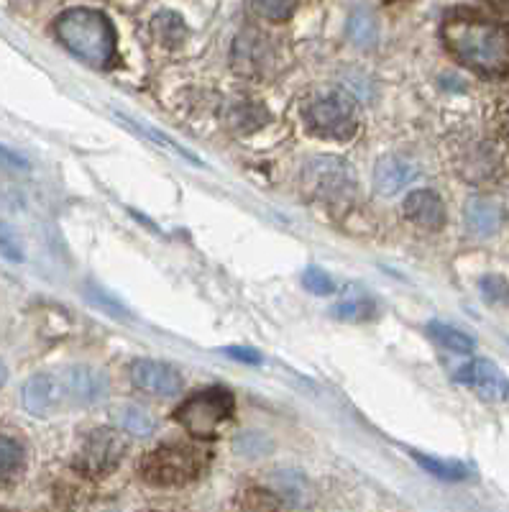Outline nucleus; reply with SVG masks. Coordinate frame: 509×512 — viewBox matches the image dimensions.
Here are the masks:
<instances>
[{"label":"nucleus","mask_w":509,"mask_h":512,"mask_svg":"<svg viewBox=\"0 0 509 512\" xmlns=\"http://www.w3.org/2000/svg\"><path fill=\"white\" fill-rule=\"evenodd\" d=\"M228 356H233V359L238 361H246V364H259L261 356L256 354L254 349H241V346H233V349H226Z\"/></svg>","instance_id":"obj_26"},{"label":"nucleus","mask_w":509,"mask_h":512,"mask_svg":"<svg viewBox=\"0 0 509 512\" xmlns=\"http://www.w3.org/2000/svg\"><path fill=\"white\" fill-rule=\"evenodd\" d=\"M405 213L412 223L428 228V231H435L446 223V205L430 190L412 192L405 200Z\"/></svg>","instance_id":"obj_13"},{"label":"nucleus","mask_w":509,"mask_h":512,"mask_svg":"<svg viewBox=\"0 0 509 512\" xmlns=\"http://www.w3.org/2000/svg\"><path fill=\"white\" fill-rule=\"evenodd\" d=\"M466 223H469L471 231L479 233V236H492L499 228L497 205L481 198L469 200V203H466Z\"/></svg>","instance_id":"obj_15"},{"label":"nucleus","mask_w":509,"mask_h":512,"mask_svg":"<svg viewBox=\"0 0 509 512\" xmlns=\"http://www.w3.org/2000/svg\"><path fill=\"white\" fill-rule=\"evenodd\" d=\"M428 333L435 338V344L446 346V349L451 351H458V354H469L471 349H474V338L469 336V333L458 331V328L448 326V323H438V320H433L428 326Z\"/></svg>","instance_id":"obj_17"},{"label":"nucleus","mask_w":509,"mask_h":512,"mask_svg":"<svg viewBox=\"0 0 509 512\" xmlns=\"http://www.w3.org/2000/svg\"><path fill=\"white\" fill-rule=\"evenodd\" d=\"M333 315L343 320H359L369 315V305L364 303H341L338 308H333Z\"/></svg>","instance_id":"obj_25"},{"label":"nucleus","mask_w":509,"mask_h":512,"mask_svg":"<svg viewBox=\"0 0 509 512\" xmlns=\"http://www.w3.org/2000/svg\"><path fill=\"white\" fill-rule=\"evenodd\" d=\"M417 164L405 157H384L374 169V185L382 195H397L412 185L417 177Z\"/></svg>","instance_id":"obj_12"},{"label":"nucleus","mask_w":509,"mask_h":512,"mask_svg":"<svg viewBox=\"0 0 509 512\" xmlns=\"http://www.w3.org/2000/svg\"><path fill=\"white\" fill-rule=\"evenodd\" d=\"M251 8L269 21H284L295 11V0H251Z\"/></svg>","instance_id":"obj_21"},{"label":"nucleus","mask_w":509,"mask_h":512,"mask_svg":"<svg viewBox=\"0 0 509 512\" xmlns=\"http://www.w3.org/2000/svg\"><path fill=\"white\" fill-rule=\"evenodd\" d=\"M481 295L489 300V303H509V285L504 277H484L481 280Z\"/></svg>","instance_id":"obj_23"},{"label":"nucleus","mask_w":509,"mask_h":512,"mask_svg":"<svg viewBox=\"0 0 509 512\" xmlns=\"http://www.w3.org/2000/svg\"><path fill=\"white\" fill-rule=\"evenodd\" d=\"M64 397H67V387L64 379L57 374H34L29 382L24 384V405L31 415H52L62 408Z\"/></svg>","instance_id":"obj_8"},{"label":"nucleus","mask_w":509,"mask_h":512,"mask_svg":"<svg viewBox=\"0 0 509 512\" xmlns=\"http://www.w3.org/2000/svg\"><path fill=\"white\" fill-rule=\"evenodd\" d=\"M412 459L423 466L425 472L435 474L438 479H446V482H461V479L469 477V466L461 464V461L433 459V456H425V454H412Z\"/></svg>","instance_id":"obj_18"},{"label":"nucleus","mask_w":509,"mask_h":512,"mask_svg":"<svg viewBox=\"0 0 509 512\" xmlns=\"http://www.w3.org/2000/svg\"><path fill=\"white\" fill-rule=\"evenodd\" d=\"M302 282H305V287L313 295H330V292L336 290V282H333V277H330L328 272H323L320 267H310L305 272V277H302Z\"/></svg>","instance_id":"obj_22"},{"label":"nucleus","mask_w":509,"mask_h":512,"mask_svg":"<svg viewBox=\"0 0 509 512\" xmlns=\"http://www.w3.org/2000/svg\"><path fill=\"white\" fill-rule=\"evenodd\" d=\"M64 387H67V395L72 400L82 402V405H95V402L103 400L108 395V379L103 377V372L93 367H72L64 372Z\"/></svg>","instance_id":"obj_11"},{"label":"nucleus","mask_w":509,"mask_h":512,"mask_svg":"<svg viewBox=\"0 0 509 512\" xmlns=\"http://www.w3.org/2000/svg\"><path fill=\"white\" fill-rule=\"evenodd\" d=\"M443 41L453 57L479 75H509V26L456 13L443 24Z\"/></svg>","instance_id":"obj_1"},{"label":"nucleus","mask_w":509,"mask_h":512,"mask_svg":"<svg viewBox=\"0 0 509 512\" xmlns=\"http://www.w3.org/2000/svg\"><path fill=\"white\" fill-rule=\"evenodd\" d=\"M507 128H509V111H507Z\"/></svg>","instance_id":"obj_29"},{"label":"nucleus","mask_w":509,"mask_h":512,"mask_svg":"<svg viewBox=\"0 0 509 512\" xmlns=\"http://www.w3.org/2000/svg\"><path fill=\"white\" fill-rule=\"evenodd\" d=\"M208 454L185 443H164L141 459V477L157 487H180L203 474Z\"/></svg>","instance_id":"obj_3"},{"label":"nucleus","mask_w":509,"mask_h":512,"mask_svg":"<svg viewBox=\"0 0 509 512\" xmlns=\"http://www.w3.org/2000/svg\"><path fill=\"white\" fill-rule=\"evenodd\" d=\"M486 3H489V6H494V8H499V11L509 13V0H486Z\"/></svg>","instance_id":"obj_27"},{"label":"nucleus","mask_w":509,"mask_h":512,"mask_svg":"<svg viewBox=\"0 0 509 512\" xmlns=\"http://www.w3.org/2000/svg\"><path fill=\"white\" fill-rule=\"evenodd\" d=\"M123 451H126L123 438L116 431H110V428H100V431H93L87 436L77 464L90 474H105L110 469H116Z\"/></svg>","instance_id":"obj_7"},{"label":"nucleus","mask_w":509,"mask_h":512,"mask_svg":"<svg viewBox=\"0 0 509 512\" xmlns=\"http://www.w3.org/2000/svg\"><path fill=\"white\" fill-rule=\"evenodd\" d=\"M233 413V395L223 387H213V390L197 392L195 397L182 405L174 418L185 425L187 431L197 438H208L218 431L220 425L226 423Z\"/></svg>","instance_id":"obj_5"},{"label":"nucleus","mask_w":509,"mask_h":512,"mask_svg":"<svg viewBox=\"0 0 509 512\" xmlns=\"http://www.w3.org/2000/svg\"><path fill=\"white\" fill-rule=\"evenodd\" d=\"M0 254L11 259V262H21L24 259V249L18 244V236L6 223H0Z\"/></svg>","instance_id":"obj_24"},{"label":"nucleus","mask_w":509,"mask_h":512,"mask_svg":"<svg viewBox=\"0 0 509 512\" xmlns=\"http://www.w3.org/2000/svg\"><path fill=\"white\" fill-rule=\"evenodd\" d=\"M131 379L139 390L149 392V395L157 397H174L182 390V377L180 372L162 361L141 359L134 361L131 367Z\"/></svg>","instance_id":"obj_10"},{"label":"nucleus","mask_w":509,"mask_h":512,"mask_svg":"<svg viewBox=\"0 0 509 512\" xmlns=\"http://www.w3.org/2000/svg\"><path fill=\"white\" fill-rule=\"evenodd\" d=\"M348 36L356 47L369 49L376 44V21L369 8L359 6L348 18Z\"/></svg>","instance_id":"obj_16"},{"label":"nucleus","mask_w":509,"mask_h":512,"mask_svg":"<svg viewBox=\"0 0 509 512\" xmlns=\"http://www.w3.org/2000/svg\"><path fill=\"white\" fill-rule=\"evenodd\" d=\"M57 36L64 47L90 67H108L116 57V34L108 18L90 8H72L57 18Z\"/></svg>","instance_id":"obj_2"},{"label":"nucleus","mask_w":509,"mask_h":512,"mask_svg":"<svg viewBox=\"0 0 509 512\" xmlns=\"http://www.w3.org/2000/svg\"><path fill=\"white\" fill-rule=\"evenodd\" d=\"M272 489L290 505H305L310 500V484H307L305 474L295 472V469H282L274 474Z\"/></svg>","instance_id":"obj_14"},{"label":"nucleus","mask_w":509,"mask_h":512,"mask_svg":"<svg viewBox=\"0 0 509 512\" xmlns=\"http://www.w3.org/2000/svg\"><path fill=\"white\" fill-rule=\"evenodd\" d=\"M302 182H305V190L310 195L325 200V203H333V200H343L351 195L353 185H356V175L341 159L318 157L305 164Z\"/></svg>","instance_id":"obj_6"},{"label":"nucleus","mask_w":509,"mask_h":512,"mask_svg":"<svg viewBox=\"0 0 509 512\" xmlns=\"http://www.w3.org/2000/svg\"><path fill=\"white\" fill-rule=\"evenodd\" d=\"M21 464H24V448H21V443L8 436H0V477L18 472Z\"/></svg>","instance_id":"obj_20"},{"label":"nucleus","mask_w":509,"mask_h":512,"mask_svg":"<svg viewBox=\"0 0 509 512\" xmlns=\"http://www.w3.org/2000/svg\"><path fill=\"white\" fill-rule=\"evenodd\" d=\"M6 382V367H3V361H0V387Z\"/></svg>","instance_id":"obj_28"},{"label":"nucleus","mask_w":509,"mask_h":512,"mask_svg":"<svg viewBox=\"0 0 509 512\" xmlns=\"http://www.w3.org/2000/svg\"><path fill=\"white\" fill-rule=\"evenodd\" d=\"M456 379L463 384H469L479 392L481 397L494 402L509 400V379L494 367L492 361L486 359H474L469 364H463L456 372Z\"/></svg>","instance_id":"obj_9"},{"label":"nucleus","mask_w":509,"mask_h":512,"mask_svg":"<svg viewBox=\"0 0 509 512\" xmlns=\"http://www.w3.org/2000/svg\"><path fill=\"white\" fill-rule=\"evenodd\" d=\"M118 425L123 431L134 433V436H149L154 431V420L146 410L136 408V405H126V408L118 413Z\"/></svg>","instance_id":"obj_19"},{"label":"nucleus","mask_w":509,"mask_h":512,"mask_svg":"<svg viewBox=\"0 0 509 512\" xmlns=\"http://www.w3.org/2000/svg\"><path fill=\"white\" fill-rule=\"evenodd\" d=\"M307 131L323 139L346 141L359 128V108L343 93H320L307 98L302 105Z\"/></svg>","instance_id":"obj_4"}]
</instances>
